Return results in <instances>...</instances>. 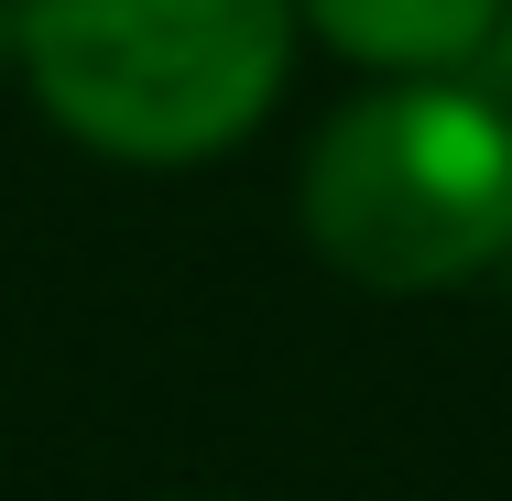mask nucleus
Returning <instances> with one entry per match:
<instances>
[{
  "mask_svg": "<svg viewBox=\"0 0 512 501\" xmlns=\"http://www.w3.org/2000/svg\"><path fill=\"white\" fill-rule=\"evenodd\" d=\"M306 240L371 295H447L512 251V99L458 66L382 77L316 131Z\"/></svg>",
  "mask_w": 512,
  "mask_h": 501,
  "instance_id": "obj_1",
  "label": "nucleus"
},
{
  "mask_svg": "<svg viewBox=\"0 0 512 501\" xmlns=\"http://www.w3.org/2000/svg\"><path fill=\"white\" fill-rule=\"evenodd\" d=\"M11 66L109 164H207L295 66V0H11Z\"/></svg>",
  "mask_w": 512,
  "mask_h": 501,
  "instance_id": "obj_2",
  "label": "nucleus"
},
{
  "mask_svg": "<svg viewBox=\"0 0 512 501\" xmlns=\"http://www.w3.org/2000/svg\"><path fill=\"white\" fill-rule=\"evenodd\" d=\"M338 55H360L371 77H425V66H469L502 33V0H295Z\"/></svg>",
  "mask_w": 512,
  "mask_h": 501,
  "instance_id": "obj_3",
  "label": "nucleus"
},
{
  "mask_svg": "<svg viewBox=\"0 0 512 501\" xmlns=\"http://www.w3.org/2000/svg\"><path fill=\"white\" fill-rule=\"evenodd\" d=\"M491 44H502V88H512V0H502V33H491Z\"/></svg>",
  "mask_w": 512,
  "mask_h": 501,
  "instance_id": "obj_4",
  "label": "nucleus"
},
{
  "mask_svg": "<svg viewBox=\"0 0 512 501\" xmlns=\"http://www.w3.org/2000/svg\"><path fill=\"white\" fill-rule=\"evenodd\" d=\"M0 66H11V0H0Z\"/></svg>",
  "mask_w": 512,
  "mask_h": 501,
  "instance_id": "obj_5",
  "label": "nucleus"
}]
</instances>
